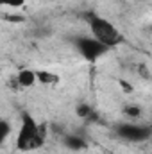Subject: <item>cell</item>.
I'll return each mask as SVG.
<instances>
[{"label": "cell", "mask_w": 152, "mask_h": 154, "mask_svg": "<svg viewBox=\"0 0 152 154\" xmlns=\"http://www.w3.org/2000/svg\"><path fill=\"white\" fill-rule=\"evenodd\" d=\"M43 142H45V129L38 125L31 115H23L16 136V147L20 151H32L41 147Z\"/></svg>", "instance_id": "6da1fadb"}, {"label": "cell", "mask_w": 152, "mask_h": 154, "mask_svg": "<svg viewBox=\"0 0 152 154\" xmlns=\"http://www.w3.org/2000/svg\"><path fill=\"white\" fill-rule=\"evenodd\" d=\"M90 23V31H91V36L97 38L100 43H104L108 48L109 47H116L123 41L122 32L114 27L113 23L106 18H100V16H90L88 20Z\"/></svg>", "instance_id": "7a4b0ae2"}, {"label": "cell", "mask_w": 152, "mask_h": 154, "mask_svg": "<svg viewBox=\"0 0 152 154\" xmlns=\"http://www.w3.org/2000/svg\"><path fill=\"white\" fill-rule=\"evenodd\" d=\"M116 134L127 142H145L152 136V125L149 124H136V122H123L116 125Z\"/></svg>", "instance_id": "3957f363"}, {"label": "cell", "mask_w": 152, "mask_h": 154, "mask_svg": "<svg viewBox=\"0 0 152 154\" xmlns=\"http://www.w3.org/2000/svg\"><path fill=\"white\" fill-rule=\"evenodd\" d=\"M75 48L77 52L86 59V61H97L99 57H102L108 52V47L104 43H100L93 36H81L75 39Z\"/></svg>", "instance_id": "277c9868"}, {"label": "cell", "mask_w": 152, "mask_h": 154, "mask_svg": "<svg viewBox=\"0 0 152 154\" xmlns=\"http://www.w3.org/2000/svg\"><path fill=\"white\" fill-rule=\"evenodd\" d=\"M16 81H18V84H20L22 88H31V86H34V82L38 81V72L25 68V70L18 72V77H16Z\"/></svg>", "instance_id": "5b68a950"}, {"label": "cell", "mask_w": 152, "mask_h": 154, "mask_svg": "<svg viewBox=\"0 0 152 154\" xmlns=\"http://www.w3.org/2000/svg\"><path fill=\"white\" fill-rule=\"evenodd\" d=\"M63 143L68 147V149H74V151H81L86 147V140L79 134H65L63 138Z\"/></svg>", "instance_id": "8992f818"}, {"label": "cell", "mask_w": 152, "mask_h": 154, "mask_svg": "<svg viewBox=\"0 0 152 154\" xmlns=\"http://www.w3.org/2000/svg\"><path fill=\"white\" fill-rule=\"evenodd\" d=\"M38 81L41 82H45V84H52V82H56L57 81V75H54V74H50V72H38Z\"/></svg>", "instance_id": "52a82bcc"}, {"label": "cell", "mask_w": 152, "mask_h": 154, "mask_svg": "<svg viewBox=\"0 0 152 154\" xmlns=\"http://www.w3.org/2000/svg\"><path fill=\"white\" fill-rule=\"evenodd\" d=\"M11 134V125L7 120H0V140H7V136Z\"/></svg>", "instance_id": "ba28073f"}, {"label": "cell", "mask_w": 152, "mask_h": 154, "mask_svg": "<svg viewBox=\"0 0 152 154\" xmlns=\"http://www.w3.org/2000/svg\"><path fill=\"white\" fill-rule=\"evenodd\" d=\"M25 2H27V0H0V4H2V5H5V7H13V9L22 7Z\"/></svg>", "instance_id": "9c48e42d"}, {"label": "cell", "mask_w": 152, "mask_h": 154, "mask_svg": "<svg viewBox=\"0 0 152 154\" xmlns=\"http://www.w3.org/2000/svg\"><path fill=\"white\" fill-rule=\"evenodd\" d=\"M77 115L81 118H88V116H91V108L86 104H81V106H77Z\"/></svg>", "instance_id": "30bf717a"}, {"label": "cell", "mask_w": 152, "mask_h": 154, "mask_svg": "<svg viewBox=\"0 0 152 154\" xmlns=\"http://www.w3.org/2000/svg\"><path fill=\"white\" fill-rule=\"evenodd\" d=\"M127 115L129 116H138L140 115V109H136V108H127Z\"/></svg>", "instance_id": "8fae6325"}]
</instances>
